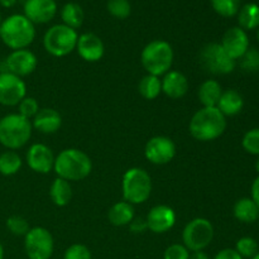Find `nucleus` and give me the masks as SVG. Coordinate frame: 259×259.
Here are the masks:
<instances>
[{
  "label": "nucleus",
  "mask_w": 259,
  "mask_h": 259,
  "mask_svg": "<svg viewBox=\"0 0 259 259\" xmlns=\"http://www.w3.org/2000/svg\"><path fill=\"white\" fill-rule=\"evenodd\" d=\"M227 129V118L222 111L214 108H204L192 115L189 131L192 138L199 142H211L220 138Z\"/></svg>",
  "instance_id": "nucleus-1"
},
{
  "label": "nucleus",
  "mask_w": 259,
  "mask_h": 259,
  "mask_svg": "<svg viewBox=\"0 0 259 259\" xmlns=\"http://www.w3.org/2000/svg\"><path fill=\"white\" fill-rule=\"evenodd\" d=\"M53 171L57 177L66 181H82L93 171L91 158L83 151L67 148L61 151L55 158Z\"/></svg>",
  "instance_id": "nucleus-2"
},
{
  "label": "nucleus",
  "mask_w": 259,
  "mask_h": 259,
  "mask_svg": "<svg viewBox=\"0 0 259 259\" xmlns=\"http://www.w3.org/2000/svg\"><path fill=\"white\" fill-rule=\"evenodd\" d=\"M35 37L34 24L24 14H13L0 24V38L10 50H24Z\"/></svg>",
  "instance_id": "nucleus-3"
},
{
  "label": "nucleus",
  "mask_w": 259,
  "mask_h": 259,
  "mask_svg": "<svg viewBox=\"0 0 259 259\" xmlns=\"http://www.w3.org/2000/svg\"><path fill=\"white\" fill-rule=\"evenodd\" d=\"M32 121L18 113L0 119V144L9 151L23 148L32 137Z\"/></svg>",
  "instance_id": "nucleus-4"
},
{
  "label": "nucleus",
  "mask_w": 259,
  "mask_h": 259,
  "mask_svg": "<svg viewBox=\"0 0 259 259\" xmlns=\"http://www.w3.org/2000/svg\"><path fill=\"white\" fill-rule=\"evenodd\" d=\"M174 48L167 40L154 39L143 48L141 62L148 75L162 76L168 72L174 63Z\"/></svg>",
  "instance_id": "nucleus-5"
},
{
  "label": "nucleus",
  "mask_w": 259,
  "mask_h": 259,
  "mask_svg": "<svg viewBox=\"0 0 259 259\" xmlns=\"http://www.w3.org/2000/svg\"><path fill=\"white\" fill-rule=\"evenodd\" d=\"M124 201L132 205L144 204L152 192V179L148 172L139 167L126 169L121 180Z\"/></svg>",
  "instance_id": "nucleus-6"
},
{
  "label": "nucleus",
  "mask_w": 259,
  "mask_h": 259,
  "mask_svg": "<svg viewBox=\"0 0 259 259\" xmlns=\"http://www.w3.org/2000/svg\"><path fill=\"white\" fill-rule=\"evenodd\" d=\"M78 34L75 29L65 24L51 27L43 37V47L55 57H65L76 50Z\"/></svg>",
  "instance_id": "nucleus-7"
},
{
  "label": "nucleus",
  "mask_w": 259,
  "mask_h": 259,
  "mask_svg": "<svg viewBox=\"0 0 259 259\" xmlns=\"http://www.w3.org/2000/svg\"><path fill=\"white\" fill-rule=\"evenodd\" d=\"M214 239V227L210 220L196 218L187 223L182 232V242L190 252L204 250Z\"/></svg>",
  "instance_id": "nucleus-8"
},
{
  "label": "nucleus",
  "mask_w": 259,
  "mask_h": 259,
  "mask_svg": "<svg viewBox=\"0 0 259 259\" xmlns=\"http://www.w3.org/2000/svg\"><path fill=\"white\" fill-rule=\"evenodd\" d=\"M200 65L212 75H228L235 68V61L229 57L220 43H209L200 51Z\"/></svg>",
  "instance_id": "nucleus-9"
},
{
  "label": "nucleus",
  "mask_w": 259,
  "mask_h": 259,
  "mask_svg": "<svg viewBox=\"0 0 259 259\" xmlns=\"http://www.w3.org/2000/svg\"><path fill=\"white\" fill-rule=\"evenodd\" d=\"M24 250L29 259H50L55 250V240L48 229L30 228L24 235Z\"/></svg>",
  "instance_id": "nucleus-10"
},
{
  "label": "nucleus",
  "mask_w": 259,
  "mask_h": 259,
  "mask_svg": "<svg viewBox=\"0 0 259 259\" xmlns=\"http://www.w3.org/2000/svg\"><path fill=\"white\" fill-rule=\"evenodd\" d=\"M176 144L166 136H156L147 142L144 147V156L152 164L162 166L167 164L176 156Z\"/></svg>",
  "instance_id": "nucleus-11"
},
{
  "label": "nucleus",
  "mask_w": 259,
  "mask_h": 259,
  "mask_svg": "<svg viewBox=\"0 0 259 259\" xmlns=\"http://www.w3.org/2000/svg\"><path fill=\"white\" fill-rule=\"evenodd\" d=\"M27 96V85L22 77L4 71L0 73V104L4 106H18Z\"/></svg>",
  "instance_id": "nucleus-12"
},
{
  "label": "nucleus",
  "mask_w": 259,
  "mask_h": 259,
  "mask_svg": "<svg viewBox=\"0 0 259 259\" xmlns=\"http://www.w3.org/2000/svg\"><path fill=\"white\" fill-rule=\"evenodd\" d=\"M5 66L8 72L19 77H24L34 72L38 66V60L32 51L24 48V50L12 51V53L5 60Z\"/></svg>",
  "instance_id": "nucleus-13"
},
{
  "label": "nucleus",
  "mask_w": 259,
  "mask_h": 259,
  "mask_svg": "<svg viewBox=\"0 0 259 259\" xmlns=\"http://www.w3.org/2000/svg\"><path fill=\"white\" fill-rule=\"evenodd\" d=\"M27 163L32 171L40 175L50 174L55 166V154L52 149L43 143H34L28 148Z\"/></svg>",
  "instance_id": "nucleus-14"
},
{
  "label": "nucleus",
  "mask_w": 259,
  "mask_h": 259,
  "mask_svg": "<svg viewBox=\"0 0 259 259\" xmlns=\"http://www.w3.org/2000/svg\"><path fill=\"white\" fill-rule=\"evenodd\" d=\"M176 219L175 210L167 205H157L152 207L146 218L148 229L154 234H164L169 232L176 224Z\"/></svg>",
  "instance_id": "nucleus-15"
},
{
  "label": "nucleus",
  "mask_w": 259,
  "mask_h": 259,
  "mask_svg": "<svg viewBox=\"0 0 259 259\" xmlns=\"http://www.w3.org/2000/svg\"><path fill=\"white\" fill-rule=\"evenodd\" d=\"M220 45L230 58L237 61L249 50V38L244 29L240 27H233L224 33Z\"/></svg>",
  "instance_id": "nucleus-16"
},
{
  "label": "nucleus",
  "mask_w": 259,
  "mask_h": 259,
  "mask_svg": "<svg viewBox=\"0 0 259 259\" xmlns=\"http://www.w3.org/2000/svg\"><path fill=\"white\" fill-rule=\"evenodd\" d=\"M23 9L33 24H45L55 18L57 4L55 0H25Z\"/></svg>",
  "instance_id": "nucleus-17"
},
{
  "label": "nucleus",
  "mask_w": 259,
  "mask_h": 259,
  "mask_svg": "<svg viewBox=\"0 0 259 259\" xmlns=\"http://www.w3.org/2000/svg\"><path fill=\"white\" fill-rule=\"evenodd\" d=\"M76 51L86 62H98L104 57L105 46L99 35L94 33H83L78 35Z\"/></svg>",
  "instance_id": "nucleus-18"
},
{
  "label": "nucleus",
  "mask_w": 259,
  "mask_h": 259,
  "mask_svg": "<svg viewBox=\"0 0 259 259\" xmlns=\"http://www.w3.org/2000/svg\"><path fill=\"white\" fill-rule=\"evenodd\" d=\"M162 93L169 99H181L189 91V80L182 72L169 70L162 78Z\"/></svg>",
  "instance_id": "nucleus-19"
},
{
  "label": "nucleus",
  "mask_w": 259,
  "mask_h": 259,
  "mask_svg": "<svg viewBox=\"0 0 259 259\" xmlns=\"http://www.w3.org/2000/svg\"><path fill=\"white\" fill-rule=\"evenodd\" d=\"M33 129L43 134H53L60 131L62 125V116L52 108L39 109L37 115L32 119Z\"/></svg>",
  "instance_id": "nucleus-20"
},
{
  "label": "nucleus",
  "mask_w": 259,
  "mask_h": 259,
  "mask_svg": "<svg viewBox=\"0 0 259 259\" xmlns=\"http://www.w3.org/2000/svg\"><path fill=\"white\" fill-rule=\"evenodd\" d=\"M243 106H244L243 96L237 90L229 89V90L223 91L222 96L218 101L217 108L227 118V116H234L239 114L242 111Z\"/></svg>",
  "instance_id": "nucleus-21"
},
{
  "label": "nucleus",
  "mask_w": 259,
  "mask_h": 259,
  "mask_svg": "<svg viewBox=\"0 0 259 259\" xmlns=\"http://www.w3.org/2000/svg\"><path fill=\"white\" fill-rule=\"evenodd\" d=\"M223 91L224 90L222 85L217 80H206L200 85L197 90V98L204 108H214L218 105Z\"/></svg>",
  "instance_id": "nucleus-22"
},
{
  "label": "nucleus",
  "mask_w": 259,
  "mask_h": 259,
  "mask_svg": "<svg viewBox=\"0 0 259 259\" xmlns=\"http://www.w3.org/2000/svg\"><path fill=\"white\" fill-rule=\"evenodd\" d=\"M134 206L126 201H119L110 207L108 219L114 227H125L134 219Z\"/></svg>",
  "instance_id": "nucleus-23"
},
{
  "label": "nucleus",
  "mask_w": 259,
  "mask_h": 259,
  "mask_svg": "<svg viewBox=\"0 0 259 259\" xmlns=\"http://www.w3.org/2000/svg\"><path fill=\"white\" fill-rule=\"evenodd\" d=\"M233 212H234L235 219L245 224H252L259 219V207L250 197H243L238 200L235 202Z\"/></svg>",
  "instance_id": "nucleus-24"
},
{
  "label": "nucleus",
  "mask_w": 259,
  "mask_h": 259,
  "mask_svg": "<svg viewBox=\"0 0 259 259\" xmlns=\"http://www.w3.org/2000/svg\"><path fill=\"white\" fill-rule=\"evenodd\" d=\"M50 196L56 206H66V205L70 204L71 199H72V187H71V184L66 181V180L57 177L52 182V185H51Z\"/></svg>",
  "instance_id": "nucleus-25"
},
{
  "label": "nucleus",
  "mask_w": 259,
  "mask_h": 259,
  "mask_svg": "<svg viewBox=\"0 0 259 259\" xmlns=\"http://www.w3.org/2000/svg\"><path fill=\"white\" fill-rule=\"evenodd\" d=\"M239 27L244 30H252L259 27V5L248 3L238 12Z\"/></svg>",
  "instance_id": "nucleus-26"
},
{
  "label": "nucleus",
  "mask_w": 259,
  "mask_h": 259,
  "mask_svg": "<svg viewBox=\"0 0 259 259\" xmlns=\"http://www.w3.org/2000/svg\"><path fill=\"white\" fill-rule=\"evenodd\" d=\"M61 18L63 22L62 24L76 30L82 25L85 14H83L82 8L77 3H67L63 5L62 10H61Z\"/></svg>",
  "instance_id": "nucleus-27"
},
{
  "label": "nucleus",
  "mask_w": 259,
  "mask_h": 259,
  "mask_svg": "<svg viewBox=\"0 0 259 259\" xmlns=\"http://www.w3.org/2000/svg\"><path fill=\"white\" fill-rule=\"evenodd\" d=\"M22 157L15 151H5L0 154V174L3 176H13L22 168Z\"/></svg>",
  "instance_id": "nucleus-28"
},
{
  "label": "nucleus",
  "mask_w": 259,
  "mask_h": 259,
  "mask_svg": "<svg viewBox=\"0 0 259 259\" xmlns=\"http://www.w3.org/2000/svg\"><path fill=\"white\" fill-rule=\"evenodd\" d=\"M139 94L146 100H154L162 93V81L158 76L146 75L138 85Z\"/></svg>",
  "instance_id": "nucleus-29"
},
{
  "label": "nucleus",
  "mask_w": 259,
  "mask_h": 259,
  "mask_svg": "<svg viewBox=\"0 0 259 259\" xmlns=\"http://www.w3.org/2000/svg\"><path fill=\"white\" fill-rule=\"evenodd\" d=\"M210 3L212 9L225 18L234 17L240 9V0H210Z\"/></svg>",
  "instance_id": "nucleus-30"
},
{
  "label": "nucleus",
  "mask_w": 259,
  "mask_h": 259,
  "mask_svg": "<svg viewBox=\"0 0 259 259\" xmlns=\"http://www.w3.org/2000/svg\"><path fill=\"white\" fill-rule=\"evenodd\" d=\"M258 249L259 247L257 240L250 237L240 238L237 242V245H235V250H237L238 254L243 259L253 258L258 253Z\"/></svg>",
  "instance_id": "nucleus-31"
},
{
  "label": "nucleus",
  "mask_w": 259,
  "mask_h": 259,
  "mask_svg": "<svg viewBox=\"0 0 259 259\" xmlns=\"http://www.w3.org/2000/svg\"><path fill=\"white\" fill-rule=\"evenodd\" d=\"M108 12L116 19H126L131 15L132 5L129 0H108Z\"/></svg>",
  "instance_id": "nucleus-32"
},
{
  "label": "nucleus",
  "mask_w": 259,
  "mask_h": 259,
  "mask_svg": "<svg viewBox=\"0 0 259 259\" xmlns=\"http://www.w3.org/2000/svg\"><path fill=\"white\" fill-rule=\"evenodd\" d=\"M7 228L12 234L18 235V237H24L30 229L29 223L20 215H13V217L8 218Z\"/></svg>",
  "instance_id": "nucleus-33"
},
{
  "label": "nucleus",
  "mask_w": 259,
  "mask_h": 259,
  "mask_svg": "<svg viewBox=\"0 0 259 259\" xmlns=\"http://www.w3.org/2000/svg\"><path fill=\"white\" fill-rule=\"evenodd\" d=\"M240 67L243 71L254 73L259 71V51L255 48H249L240 58Z\"/></svg>",
  "instance_id": "nucleus-34"
},
{
  "label": "nucleus",
  "mask_w": 259,
  "mask_h": 259,
  "mask_svg": "<svg viewBox=\"0 0 259 259\" xmlns=\"http://www.w3.org/2000/svg\"><path fill=\"white\" fill-rule=\"evenodd\" d=\"M39 104L32 96H25L19 104H18V114H20L24 118L32 120L37 113L39 111Z\"/></svg>",
  "instance_id": "nucleus-35"
},
{
  "label": "nucleus",
  "mask_w": 259,
  "mask_h": 259,
  "mask_svg": "<svg viewBox=\"0 0 259 259\" xmlns=\"http://www.w3.org/2000/svg\"><path fill=\"white\" fill-rule=\"evenodd\" d=\"M242 146L249 154L259 156V128L250 129L244 134Z\"/></svg>",
  "instance_id": "nucleus-36"
},
{
  "label": "nucleus",
  "mask_w": 259,
  "mask_h": 259,
  "mask_svg": "<svg viewBox=\"0 0 259 259\" xmlns=\"http://www.w3.org/2000/svg\"><path fill=\"white\" fill-rule=\"evenodd\" d=\"M190 250L184 244L175 243L166 248L163 253V259H190Z\"/></svg>",
  "instance_id": "nucleus-37"
},
{
  "label": "nucleus",
  "mask_w": 259,
  "mask_h": 259,
  "mask_svg": "<svg viewBox=\"0 0 259 259\" xmlns=\"http://www.w3.org/2000/svg\"><path fill=\"white\" fill-rule=\"evenodd\" d=\"M63 259H93L91 252L86 245L72 244L66 249Z\"/></svg>",
  "instance_id": "nucleus-38"
},
{
  "label": "nucleus",
  "mask_w": 259,
  "mask_h": 259,
  "mask_svg": "<svg viewBox=\"0 0 259 259\" xmlns=\"http://www.w3.org/2000/svg\"><path fill=\"white\" fill-rule=\"evenodd\" d=\"M129 229L134 234H142V233H144L148 229L147 220L143 219V218H134L131 222V224H129Z\"/></svg>",
  "instance_id": "nucleus-39"
},
{
  "label": "nucleus",
  "mask_w": 259,
  "mask_h": 259,
  "mask_svg": "<svg viewBox=\"0 0 259 259\" xmlns=\"http://www.w3.org/2000/svg\"><path fill=\"white\" fill-rule=\"evenodd\" d=\"M212 259H243V258L238 254V252L235 249H232V248H225V249H222L220 252H218Z\"/></svg>",
  "instance_id": "nucleus-40"
},
{
  "label": "nucleus",
  "mask_w": 259,
  "mask_h": 259,
  "mask_svg": "<svg viewBox=\"0 0 259 259\" xmlns=\"http://www.w3.org/2000/svg\"><path fill=\"white\" fill-rule=\"evenodd\" d=\"M250 194H252V197H250V199H252L259 207V176L254 180V181H253L252 189H250Z\"/></svg>",
  "instance_id": "nucleus-41"
},
{
  "label": "nucleus",
  "mask_w": 259,
  "mask_h": 259,
  "mask_svg": "<svg viewBox=\"0 0 259 259\" xmlns=\"http://www.w3.org/2000/svg\"><path fill=\"white\" fill-rule=\"evenodd\" d=\"M190 259H210V257L206 252H204V250H197V252L191 253Z\"/></svg>",
  "instance_id": "nucleus-42"
},
{
  "label": "nucleus",
  "mask_w": 259,
  "mask_h": 259,
  "mask_svg": "<svg viewBox=\"0 0 259 259\" xmlns=\"http://www.w3.org/2000/svg\"><path fill=\"white\" fill-rule=\"evenodd\" d=\"M17 0H0V5L4 8H12L14 7Z\"/></svg>",
  "instance_id": "nucleus-43"
},
{
  "label": "nucleus",
  "mask_w": 259,
  "mask_h": 259,
  "mask_svg": "<svg viewBox=\"0 0 259 259\" xmlns=\"http://www.w3.org/2000/svg\"><path fill=\"white\" fill-rule=\"evenodd\" d=\"M0 259H4V247H3L2 242H0Z\"/></svg>",
  "instance_id": "nucleus-44"
},
{
  "label": "nucleus",
  "mask_w": 259,
  "mask_h": 259,
  "mask_svg": "<svg viewBox=\"0 0 259 259\" xmlns=\"http://www.w3.org/2000/svg\"><path fill=\"white\" fill-rule=\"evenodd\" d=\"M255 169H257V172L259 174V158H258L257 163H255Z\"/></svg>",
  "instance_id": "nucleus-45"
},
{
  "label": "nucleus",
  "mask_w": 259,
  "mask_h": 259,
  "mask_svg": "<svg viewBox=\"0 0 259 259\" xmlns=\"http://www.w3.org/2000/svg\"><path fill=\"white\" fill-rule=\"evenodd\" d=\"M250 259H259V252L257 253V254L254 255V257H253V258H250Z\"/></svg>",
  "instance_id": "nucleus-46"
},
{
  "label": "nucleus",
  "mask_w": 259,
  "mask_h": 259,
  "mask_svg": "<svg viewBox=\"0 0 259 259\" xmlns=\"http://www.w3.org/2000/svg\"><path fill=\"white\" fill-rule=\"evenodd\" d=\"M257 38H258V42H259V29H258V33H257Z\"/></svg>",
  "instance_id": "nucleus-47"
},
{
  "label": "nucleus",
  "mask_w": 259,
  "mask_h": 259,
  "mask_svg": "<svg viewBox=\"0 0 259 259\" xmlns=\"http://www.w3.org/2000/svg\"><path fill=\"white\" fill-rule=\"evenodd\" d=\"M0 24H2V17H0Z\"/></svg>",
  "instance_id": "nucleus-48"
},
{
  "label": "nucleus",
  "mask_w": 259,
  "mask_h": 259,
  "mask_svg": "<svg viewBox=\"0 0 259 259\" xmlns=\"http://www.w3.org/2000/svg\"><path fill=\"white\" fill-rule=\"evenodd\" d=\"M22 2H25V0H22Z\"/></svg>",
  "instance_id": "nucleus-49"
}]
</instances>
